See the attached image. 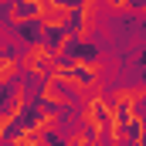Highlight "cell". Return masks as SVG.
I'll use <instances>...</instances> for the list:
<instances>
[{
    "label": "cell",
    "mask_w": 146,
    "mask_h": 146,
    "mask_svg": "<svg viewBox=\"0 0 146 146\" xmlns=\"http://www.w3.org/2000/svg\"><path fill=\"white\" fill-rule=\"evenodd\" d=\"M75 17H78V7L75 3H61V0H37V37H48L51 31L61 34V31H72Z\"/></svg>",
    "instance_id": "1"
},
{
    "label": "cell",
    "mask_w": 146,
    "mask_h": 146,
    "mask_svg": "<svg viewBox=\"0 0 146 146\" xmlns=\"http://www.w3.org/2000/svg\"><path fill=\"white\" fill-rule=\"evenodd\" d=\"M75 48H78V41H75L72 31H61V34H54V41H51V54H54V61H68Z\"/></svg>",
    "instance_id": "2"
}]
</instances>
